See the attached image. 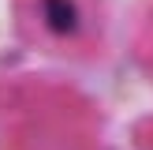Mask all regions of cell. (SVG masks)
<instances>
[{
  "mask_svg": "<svg viewBox=\"0 0 153 150\" xmlns=\"http://www.w3.org/2000/svg\"><path fill=\"white\" fill-rule=\"evenodd\" d=\"M41 19L56 41H71L82 30V8L79 0H41Z\"/></svg>",
  "mask_w": 153,
  "mask_h": 150,
  "instance_id": "6da1fadb",
  "label": "cell"
}]
</instances>
